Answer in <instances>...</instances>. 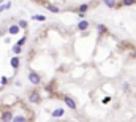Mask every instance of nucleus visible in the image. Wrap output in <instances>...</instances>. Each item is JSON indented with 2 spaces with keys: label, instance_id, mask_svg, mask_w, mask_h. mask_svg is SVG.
I'll list each match as a JSON object with an SVG mask.
<instances>
[{
  "label": "nucleus",
  "instance_id": "obj_1",
  "mask_svg": "<svg viewBox=\"0 0 136 122\" xmlns=\"http://www.w3.org/2000/svg\"><path fill=\"white\" fill-rule=\"evenodd\" d=\"M29 81H30L33 86H38V84L41 83V76L38 75L36 71H30V73H29Z\"/></svg>",
  "mask_w": 136,
  "mask_h": 122
},
{
  "label": "nucleus",
  "instance_id": "obj_2",
  "mask_svg": "<svg viewBox=\"0 0 136 122\" xmlns=\"http://www.w3.org/2000/svg\"><path fill=\"white\" fill-rule=\"evenodd\" d=\"M63 101H65V105L71 109H76V101L70 97V95H63Z\"/></svg>",
  "mask_w": 136,
  "mask_h": 122
},
{
  "label": "nucleus",
  "instance_id": "obj_3",
  "mask_svg": "<svg viewBox=\"0 0 136 122\" xmlns=\"http://www.w3.org/2000/svg\"><path fill=\"white\" fill-rule=\"evenodd\" d=\"M29 100L32 101V103H40V101H41V97H40V94H38L36 90H33V92H30Z\"/></svg>",
  "mask_w": 136,
  "mask_h": 122
},
{
  "label": "nucleus",
  "instance_id": "obj_4",
  "mask_svg": "<svg viewBox=\"0 0 136 122\" xmlns=\"http://www.w3.org/2000/svg\"><path fill=\"white\" fill-rule=\"evenodd\" d=\"M89 21H87V19H81V21H79V24H77V30H79V32H84V30H87L89 29Z\"/></svg>",
  "mask_w": 136,
  "mask_h": 122
},
{
  "label": "nucleus",
  "instance_id": "obj_5",
  "mask_svg": "<svg viewBox=\"0 0 136 122\" xmlns=\"http://www.w3.org/2000/svg\"><path fill=\"white\" fill-rule=\"evenodd\" d=\"M13 117H14V116H13V113L8 109V111H5V113L2 114V122H11V120H13Z\"/></svg>",
  "mask_w": 136,
  "mask_h": 122
},
{
  "label": "nucleus",
  "instance_id": "obj_6",
  "mask_svg": "<svg viewBox=\"0 0 136 122\" xmlns=\"http://www.w3.org/2000/svg\"><path fill=\"white\" fill-rule=\"evenodd\" d=\"M10 65H11L14 70H17V68H19V65H21V60H19V57H17V56L11 57V60H10Z\"/></svg>",
  "mask_w": 136,
  "mask_h": 122
},
{
  "label": "nucleus",
  "instance_id": "obj_7",
  "mask_svg": "<svg viewBox=\"0 0 136 122\" xmlns=\"http://www.w3.org/2000/svg\"><path fill=\"white\" fill-rule=\"evenodd\" d=\"M63 114H65V109H63V108H55V109L51 113L52 117H62Z\"/></svg>",
  "mask_w": 136,
  "mask_h": 122
},
{
  "label": "nucleus",
  "instance_id": "obj_8",
  "mask_svg": "<svg viewBox=\"0 0 136 122\" xmlns=\"http://www.w3.org/2000/svg\"><path fill=\"white\" fill-rule=\"evenodd\" d=\"M19 32H21V29H19L17 24H13V26H10V29H8V33H10V35H17Z\"/></svg>",
  "mask_w": 136,
  "mask_h": 122
},
{
  "label": "nucleus",
  "instance_id": "obj_9",
  "mask_svg": "<svg viewBox=\"0 0 136 122\" xmlns=\"http://www.w3.org/2000/svg\"><path fill=\"white\" fill-rule=\"evenodd\" d=\"M32 19H33V21H38V22H44L46 21V16H43V14H33Z\"/></svg>",
  "mask_w": 136,
  "mask_h": 122
},
{
  "label": "nucleus",
  "instance_id": "obj_10",
  "mask_svg": "<svg viewBox=\"0 0 136 122\" xmlns=\"http://www.w3.org/2000/svg\"><path fill=\"white\" fill-rule=\"evenodd\" d=\"M46 8H48L51 13H60V8L55 7V5H46Z\"/></svg>",
  "mask_w": 136,
  "mask_h": 122
},
{
  "label": "nucleus",
  "instance_id": "obj_11",
  "mask_svg": "<svg viewBox=\"0 0 136 122\" xmlns=\"http://www.w3.org/2000/svg\"><path fill=\"white\" fill-rule=\"evenodd\" d=\"M108 8H115V0H103Z\"/></svg>",
  "mask_w": 136,
  "mask_h": 122
},
{
  "label": "nucleus",
  "instance_id": "obj_12",
  "mask_svg": "<svg viewBox=\"0 0 136 122\" xmlns=\"http://www.w3.org/2000/svg\"><path fill=\"white\" fill-rule=\"evenodd\" d=\"M11 122H27V119H25L24 116H14Z\"/></svg>",
  "mask_w": 136,
  "mask_h": 122
},
{
  "label": "nucleus",
  "instance_id": "obj_13",
  "mask_svg": "<svg viewBox=\"0 0 136 122\" xmlns=\"http://www.w3.org/2000/svg\"><path fill=\"white\" fill-rule=\"evenodd\" d=\"M87 10H89V5H87V3H82V5H81L79 8H77L76 11H77V13H86Z\"/></svg>",
  "mask_w": 136,
  "mask_h": 122
},
{
  "label": "nucleus",
  "instance_id": "obj_14",
  "mask_svg": "<svg viewBox=\"0 0 136 122\" xmlns=\"http://www.w3.org/2000/svg\"><path fill=\"white\" fill-rule=\"evenodd\" d=\"M134 3H136V0H122V5L124 7H131Z\"/></svg>",
  "mask_w": 136,
  "mask_h": 122
},
{
  "label": "nucleus",
  "instance_id": "obj_15",
  "mask_svg": "<svg viewBox=\"0 0 136 122\" xmlns=\"http://www.w3.org/2000/svg\"><path fill=\"white\" fill-rule=\"evenodd\" d=\"M10 8H11V2H7L3 5H0V13H2L3 10H10Z\"/></svg>",
  "mask_w": 136,
  "mask_h": 122
},
{
  "label": "nucleus",
  "instance_id": "obj_16",
  "mask_svg": "<svg viewBox=\"0 0 136 122\" xmlns=\"http://www.w3.org/2000/svg\"><path fill=\"white\" fill-rule=\"evenodd\" d=\"M11 49H13V52H14L16 56H17V54H21V51H22V48H21V46H17V45H14Z\"/></svg>",
  "mask_w": 136,
  "mask_h": 122
},
{
  "label": "nucleus",
  "instance_id": "obj_17",
  "mask_svg": "<svg viewBox=\"0 0 136 122\" xmlns=\"http://www.w3.org/2000/svg\"><path fill=\"white\" fill-rule=\"evenodd\" d=\"M25 41H27V36H25V35H24V36H22V38H21V40H19V41H17V43H16V45H17V46H21V48H22V46H24V45H25Z\"/></svg>",
  "mask_w": 136,
  "mask_h": 122
},
{
  "label": "nucleus",
  "instance_id": "obj_18",
  "mask_svg": "<svg viewBox=\"0 0 136 122\" xmlns=\"http://www.w3.org/2000/svg\"><path fill=\"white\" fill-rule=\"evenodd\" d=\"M17 26H19V29H25L27 27V21H24V19H22V21L17 22Z\"/></svg>",
  "mask_w": 136,
  "mask_h": 122
},
{
  "label": "nucleus",
  "instance_id": "obj_19",
  "mask_svg": "<svg viewBox=\"0 0 136 122\" xmlns=\"http://www.w3.org/2000/svg\"><path fill=\"white\" fill-rule=\"evenodd\" d=\"M98 32H100V33H106V32H108V29H106L103 24H98Z\"/></svg>",
  "mask_w": 136,
  "mask_h": 122
},
{
  "label": "nucleus",
  "instance_id": "obj_20",
  "mask_svg": "<svg viewBox=\"0 0 136 122\" xmlns=\"http://www.w3.org/2000/svg\"><path fill=\"white\" fill-rule=\"evenodd\" d=\"M0 81H2V84L5 86V84L8 83V78H7V76H2V79H0Z\"/></svg>",
  "mask_w": 136,
  "mask_h": 122
},
{
  "label": "nucleus",
  "instance_id": "obj_21",
  "mask_svg": "<svg viewBox=\"0 0 136 122\" xmlns=\"http://www.w3.org/2000/svg\"><path fill=\"white\" fill-rule=\"evenodd\" d=\"M109 101H111V97H105V98H103V103H105V105L109 103Z\"/></svg>",
  "mask_w": 136,
  "mask_h": 122
},
{
  "label": "nucleus",
  "instance_id": "obj_22",
  "mask_svg": "<svg viewBox=\"0 0 136 122\" xmlns=\"http://www.w3.org/2000/svg\"><path fill=\"white\" fill-rule=\"evenodd\" d=\"M2 2H3V0H0V3H2Z\"/></svg>",
  "mask_w": 136,
  "mask_h": 122
},
{
  "label": "nucleus",
  "instance_id": "obj_23",
  "mask_svg": "<svg viewBox=\"0 0 136 122\" xmlns=\"http://www.w3.org/2000/svg\"><path fill=\"white\" fill-rule=\"evenodd\" d=\"M134 57H136V52H134Z\"/></svg>",
  "mask_w": 136,
  "mask_h": 122
}]
</instances>
